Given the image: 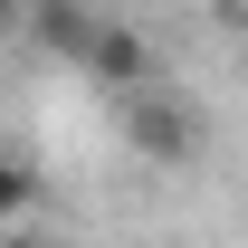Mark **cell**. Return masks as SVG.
I'll list each match as a JSON object with an SVG mask.
<instances>
[{
    "label": "cell",
    "instance_id": "7a4b0ae2",
    "mask_svg": "<svg viewBox=\"0 0 248 248\" xmlns=\"http://www.w3.org/2000/svg\"><path fill=\"white\" fill-rule=\"evenodd\" d=\"M77 67H86L95 86H115V95H143V77H153V48H143V29H124V19H95V38L77 48Z\"/></svg>",
    "mask_w": 248,
    "mask_h": 248
},
{
    "label": "cell",
    "instance_id": "3957f363",
    "mask_svg": "<svg viewBox=\"0 0 248 248\" xmlns=\"http://www.w3.org/2000/svg\"><path fill=\"white\" fill-rule=\"evenodd\" d=\"M29 29H38V48L77 58V48L95 38V10H86V0H38V10H29Z\"/></svg>",
    "mask_w": 248,
    "mask_h": 248
},
{
    "label": "cell",
    "instance_id": "277c9868",
    "mask_svg": "<svg viewBox=\"0 0 248 248\" xmlns=\"http://www.w3.org/2000/svg\"><path fill=\"white\" fill-rule=\"evenodd\" d=\"M29 210H38V172H29V162H0V229L29 219Z\"/></svg>",
    "mask_w": 248,
    "mask_h": 248
},
{
    "label": "cell",
    "instance_id": "6da1fadb",
    "mask_svg": "<svg viewBox=\"0 0 248 248\" xmlns=\"http://www.w3.org/2000/svg\"><path fill=\"white\" fill-rule=\"evenodd\" d=\"M201 105L191 95H134V153L143 162H201Z\"/></svg>",
    "mask_w": 248,
    "mask_h": 248
},
{
    "label": "cell",
    "instance_id": "8992f818",
    "mask_svg": "<svg viewBox=\"0 0 248 248\" xmlns=\"http://www.w3.org/2000/svg\"><path fill=\"white\" fill-rule=\"evenodd\" d=\"M0 19H10V0H0Z\"/></svg>",
    "mask_w": 248,
    "mask_h": 248
},
{
    "label": "cell",
    "instance_id": "5b68a950",
    "mask_svg": "<svg viewBox=\"0 0 248 248\" xmlns=\"http://www.w3.org/2000/svg\"><path fill=\"white\" fill-rule=\"evenodd\" d=\"M0 248H67V239H48V229H19V219H10V229H0Z\"/></svg>",
    "mask_w": 248,
    "mask_h": 248
}]
</instances>
